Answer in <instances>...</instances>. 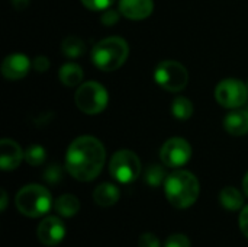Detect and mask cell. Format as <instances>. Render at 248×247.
Masks as SVG:
<instances>
[{"label": "cell", "instance_id": "30bf717a", "mask_svg": "<svg viewBox=\"0 0 248 247\" xmlns=\"http://www.w3.org/2000/svg\"><path fill=\"white\" fill-rule=\"evenodd\" d=\"M39 242L45 246H57L65 237V226L58 217H45L36 230Z\"/></svg>", "mask_w": 248, "mask_h": 247}, {"label": "cell", "instance_id": "52a82bcc", "mask_svg": "<svg viewBox=\"0 0 248 247\" xmlns=\"http://www.w3.org/2000/svg\"><path fill=\"white\" fill-rule=\"evenodd\" d=\"M109 172L119 183H132L141 173L140 157L131 150H119L110 159Z\"/></svg>", "mask_w": 248, "mask_h": 247}, {"label": "cell", "instance_id": "9a60e30c", "mask_svg": "<svg viewBox=\"0 0 248 247\" xmlns=\"http://www.w3.org/2000/svg\"><path fill=\"white\" fill-rule=\"evenodd\" d=\"M93 201L99 207H112L119 201V189L113 183H102L94 189Z\"/></svg>", "mask_w": 248, "mask_h": 247}, {"label": "cell", "instance_id": "277c9868", "mask_svg": "<svg viewBox=\"0 0 248 247\" xmlns=\"http://www.w3.org/2000/svg\"><path fill=\"white\" fill-rule=\"evenodd\" d=\"M15 204L20 214L29 218H38L45 215L51 210L52 198L45 186L32 183L23 186L16 194Z\"/></svg>", "mask_w": 248, "mask_h": 247}, {"label": "cell", "instance_id": "6da1fadb", "mask_svg": "<svg viewBox=\"0 0 248 247\" xmlns=\"http://www.w3.org/2000/svg\"><path fill=\"white\" fill-rule=\"evenodd\" d=\"M106 160L105 146L92 135H81L76 138L67 148L65 169L80 182L96 179Z\"/></svg>", "mask_w": 248, "mask_h": 247}, {"label": "cell", "instance_id": "44dd1931", "mask_svg": "<svg viewBox=\"0 0 248 247\" xmlns=\"http://www.w3.org/2000/svg\"><path fill=\"white\" fill-rule=\"evenodd\" d=\"M23 159L28 165L31 166H41L45 159H46V151L42 146L39 144H32L29 146L25 153H23Z\"/></svg>", "mask_w": 248, "mask_h": 247}, {"label": "cell", "instance_id": "1f68e13d", "mask_svg": "<svg viewBox=\"0 0 248 247\" xmlns=\"http://www.w3.org/2000/svg\"><path fill=\"white\" fill-rule=\"evenodd\" d=\"M243 189H244V194L248 197V172L247 175L244 176V179H243Z\"/></svg>", "mask_w": 248, "mask_h": 247}, {"label": "cell", "instance_id": "f546056e", "mask_svg": "<svg viewBox=\"0 0 248 247\" xmlns=\"http://www.w3.org/2000/svg\"><path fill=\"white\" fill-rule=\"evenodd\" d=\"M29 1H31V0H12V4H13V7H15L16 10H23V9L28 7Z\"/></svg>", "mask_w": 248, "mask_h": 247}, {"label": "cell", "instance_id": "7c38bea8", "mask_svg": "<svg viewBox=\"0 0 248 247\" xmlns=\"http://www.w3.org/2000/svg\"><path fill=\"white\" fill-rule=\"evenodd\" d=\"M118 10L131 20H142L154 10L153 0H119Z\"/></svg>", "mask_w": 248, "mask_h": 247}, {"label": "cell", "instance_id": "4dcf8cb0", "mask_svg": "<svg viewBox=\"0 0 248 247\" xmlns=\"http://www.w3.org/2000/svg\"><path fill=\"white\" fill-rule=\"evenodd\" d=\"M0 195H1V204H0V210H1V211H4V210H6V207H7V194H6V191H4V189H1Z\"/></svg>", "mask_w": 248, "mask_h": 247}, {"label": "cell", "instance_id": "5b68a950", "mask_svg": "<svg viewBox=\"0 0 248 247\" xmlns=\"http://www.w3.org/2000/svg\"><path fill=\"white\" fill-rule=\"evenodd\" d=\"M74 100L81 112L87 115H96L106 109L109 102V95L108 90L100 83L86 82L78 86Z\"/></svg>", "mask_w": 248, "mask_h": 247}, {"label": "cell", "instance_id": "d6986e66", "mask_svg": "<svg viewBox=\"0 0 248 247\" xmlns=\"http://www.w3.org/2000/svg\"><path fill=\"white\" fill-rule=\"evenodd\" d=\"M61 51L67 58H78L80 55L84 54L86 44L81 38L71 35V36H67L61 42Z\"/></svg>", "mask_w": 248, "mask_h": 247}, {"label": "cell", "instance_id": "3957f363", "mask_svg": "<svg viewBox=\"0 0 248 247\" xmlns=\"http://www.w3.org/2000/svg\"><path fill=\"white\" fill-rule=\"evenodd\" d=\"M128 55V42L121 36H109L93 47L92 63L102 71H115L124 66Z\"/></svg>", "mask_w": 248, "mask_h": 247}, {"label": "cell", "instance_id": "484cf974", "mask_svg": "<svg viewBox=\"0 0 248 247\" xmlns=\"http://www.w3.org/2000/svg\"><path fill=\"white\" fill-rule=\"evenodd\" d=\"M119 15H121L119 10L116 12V10H109V9H106V10L102 12L100 22H102L105 26H113V25L119 20Z\"/></svg>", "mask_w": 248, "mask_h": 247}, {"label": "cell", "instance_id": "603a6c76", "mask_svg": "<svg viewBox=\"0 0 248 247\" xmlns=\"http://www.w3.org/2000/svg\"><path fill=\"white\" fill-rule=\"evenodd\" d=\"M44 181L49 185H57L62 181V169L60 165H49L44 172Z\"/></svg>", "mask_w": 248, "mask_h": 247}, {"label": "cell", "instance_id": "ac0fdd59", "mask_svg": "<svg viewBox=\"0 0 248 247\" xmlns=\"http://www.w3.org/2000/svg\"><path fill=\"white\" fill-rule=\"evenodd\" d=\"M54 208H55V211H57L61 217L71 218V217H74V215L78 213V210H80V202H78V199H77L74 195H71V194H64V195H61V197L55 201Z\"/></svg>", "mask_w": 248, "mask_h": 247}, {"label": "cell", "instance_id": "7402d4cb", "mask_svg": "<svg viewBox=\"0 0 248 247\" xmlns=\"http://www.w3.org/2000/svg\"><path fill=\"white\" fill-rule=\"evenodd\" d=\"M166 179H167L166 172H164V169H163L161 166H158V165L150 166V167L147 169V172H145V182H147V185H150V186L157 188V186H160L161 183H164Z\"/></svg>", "mask_w": 248, "mask_h": 247}, {"label": "cell", "instance_id": "4fadbf2b", "mask_svg": "<svg viewBox=\"0 0 248 247\" xmlns=\"http://www.w3.org/2000/svg\"><path fill=\"white\" fill-rule=\"evenodd\" d=\"M23 159V151L20 146L10 140V138H3L0 141V167L4 172L15 170Z\"/></svg>", "mask_w": 248, "mask_h": 247}, {"label": "cell", "instance_id": "9c48e42d", "mask_svg": "<svg viewBox=\"0 0 248 247\" xmlns=\"http://www.w3.org/2000/svg\"><path fill=\"white\" fill-rule=\"evenodd\" d=\"M190 157L192 147L185 138L180 137L169 138L160 150V159L167 167H182L190 160Z\"/></svg>", "mask_w": 248, "mask_h": 247}, {"label": "cell", "instance_id": "d4e9b609", "mask_svg": "<svg viewBox=\"0 0 248 247\" xmlns=\"http://www.w3.org/2000/svg\"><path fill=\"white\" fill-rule=\"evenodd\" d=\"M164 247H192L189 239L183 234H173L170 236L166 243H164Z\"/></svg>", "mask_w": 248, "mask_h": 247}, {"label": "cell", "instance_id": "8992f818", "mask_svg": "<svg viewBox=\"0 0 248 247\" xmlns=\"http://www.w3.org/2000/svg\"><path fill=\"white\" fill-rule=\"evenodd\" d=\"M155 83L167 92H182L189 82V73L183 64L174 60L161 61L154 70Z\"/></svg>", "mask_w": 248, "mask_h": 247}, {"label": "cell", "instance_id": "8fae6325", "mask_svg": "<svg viewBox=\"0 0 248 247\" xmlns=\"http://www.w3.org/2000/svg\"><path fill=\"white\" fill-rule=\"evenodd\" d=\"M31 66V60L25 54L15 52L3 60L0 70L7 80H20L29 73Z\"/></svg>", "mask_w": 248, "mask_h": 247}, {"label": "cell", "instance_id": "83f0119b", "mask_svg": "<svg viewBox=\"0 0 248 247\" xmlns=\"http://www.w3.org/2000/svg\"><path fill=\"white\" fill-rule=\"evenodd\" d=\"M33 68L38 71V73H45L48 68H49V58L45 57V55H38L35 60H33Z\"/></svg>", "mask_w": 248, "mask_h": 247}, {"label": "cell", "instance_id": "7a4b0ae2", "mask_svg": "<svg viewBox=\"0 0 248 247\" xmlns=\"http://www.w3.org/2000/svg\"><path fill=\"white\" fill-rule=\"evenodd\" d=\"M164 192L173 207L185 210L198 201L201 186L193 173L187 170H176L167 176L164 182Z\"/></svg>", "mask_w": 248, "mask_h": 247}, {"label": "cell", "instance_id": "ba28073f", "mask_svg": "<svg viewBox=\"0 0 248 247\" xmlns=\"http://www.w3.org/2000/svg\"><path fill=\"white\" fill-rule=\"evenodd\" d=\"M215 99L227 109H237L248 100V86L237 79H225L217 84Z\"/></svg>", "mask_w": 248, "mask_h": 247}, {"label": "cell", "instance_id": "cb8c5ba5", "mask_svg": "<svg viewBox=\"0 0 248 247\" xmlns=\"http://www.w3.org/2000/svg\"><path fill=\"white\" fill-rule=\"evenodd\" d=\"M115 0H81V3L93 12H103L113 4Z\"/></svg>", "mask_w": 248, "mask_h": 247}, {"label": "cell", "instance_id": "2e32d148", "mask_svg": "<svg viewBox=\"0 0 248 247\" xmlns=\"http://www.w3.org/2000/svg\"><path fill=\"white\" fill-rule=\"evenodd\" d=\"M60 82L67 87H76L83 83V68L76 63H65L58 71Z\"/></svg>", "mask_w": 248, "mask_h": 247}, {"label": "cell", "instance_id": "d6a6232c", "mask_svg": "<svg viewBox=\"0 0 248 247\" xmlns=\"http://www.w3.org/2000/svg\"><path fill=\"white\" fill-rule=\"evenodd\" d=\"M247 86H248V83H247Z\"/></svg>", "mask_w": 248, "mask_h": 247}, {"label": "cell", "instance_id": "5bb4252c", "mask_svg": "<svg viewBox=\"0 0 248 247\" xmlns=\"http://www.w3.org/2000/svg\"><path fill=\"white\" fill-rule=\"evenodd\" d=\"M224 128L228 134L240 137L248 132V111L237 109L230 112L224 119Z\"/></svg>", "mask_w": 248, "mask_h": 247}, {"label": "cell", "instance_id": "ffe728a7", "mask_svg": "<svg viewBox=\"0 0 248 247\" xmlns=\"http://www.w3.org/2000/svg\"><path fill=\"white\" fill-rule=\"evenodd\" d=\"M171 115L179 119V121H187L193 115V103L185 98V96H177L171 102Z\"/></svg>", "mask_w": 248, "mask_h": 247}, {"label": "cell", "instance_id": "f1b7e54d", "mask_svg": "<svg viewBox=\"0 0 248 247\" xmlns=\"http://www.w3.org/2000/svg\"><path fill=\"white\" fill-rule=\"evenodd\" d=\"M240 229H241L243 234L248 239V205L241 210V214H240Z\"/></svg>", "mask_w": 248, "mask_h": 247}, {"label": "cell", "instance_id": "e0dca14e", "mask_svg": "<svg viewBox=\"0 0 248 247\" xmlns=\"http://www.w3.org/2000/svg\"><path fill=\"white\" fill-rule=\"evenodd\" d=\"M219 202L228 211H238L244 205V197L237 188L227 186L219 192Z\"/></svg>", "mask_w": 248, "mask_h": 247}, {"label": "cell", "instance_id": "4316f807", "mask_svg": "<svg viewBox=\"0 0 248 247\" xmlns=\"http://www.w3.org/2000/svg\"><path fill=\"white\" fill-rule=\"evenodd\" d=\"M138 247H161V245H160V240L157 236H154L151 233H145L140 237Z\"/></svg>", "mask_w": 248, "mask_h": 247}]
</instances>
